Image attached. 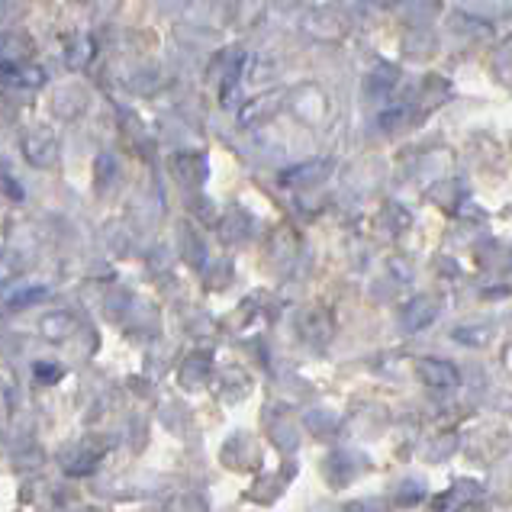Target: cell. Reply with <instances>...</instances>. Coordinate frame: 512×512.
I'll return each instance as SVG.
<instances>
[]
</instances>
